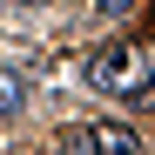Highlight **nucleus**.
I'll list each match as a JSON object with an SVG mask.
<instances>
[{"mask_svg": "<svg viewBox=\"0 0 155 155\" xmlns=\"http://www.w3.org/2000/svg\"><path fill=\"white\" fill-rule=\"evenodd\" d=\"M94 88L115 94V101H148V94H155V47L135 41V47L94 54Z\"/></svg>", "mask_w": 155, "mask_h": 155, "instance_id": "1", "label": "nucleus"}, {"mask_svg": "<svg viewBox=\"0 0 155 155\" xmlns=\"http://www.w3.org/2000/svg\"><path fill=\"white\" fill-rule=\"evenodd\" d=\"M81 142H88V155H148L142 135H135V128H121V121H94V128H81Z\"/></svg>", "mask_w": 155, "mask_h": 155, "instance_id": "2", "label": "nucleus"}, {"mask_svg": "<svg viewBox=\"0 0 155 155\" xmlns=\"http://www.w3.org/2000/svg\"><path fill=\"white\" fill-rule=\"evenodd\" d=\"M14 108H27V74H20V68H0V121H7Z\"/></svg>", "mask_w": 155, "mask_h": 155, "instance_id": "3", "label": "nucleus"}, {"mask_svg": "<svg viewBox=\"0 0 155 155\" xmlns=\"http://www.w3.org/2000/svg\"><path fill=\"white\" fill-rule=\"evenodd\" d=\"M135 7H142V0H101V14H108V20H128Z\"/></svg>", "mask_w": 155, "mask_h": 155, "instance_id": "4", "label": "nucleus"}, {"mask_svg": "<svg viewBox=\"0 0 155 155\" xmlns=\"http://www.w3.org/2000/svg\"><path fill=\"white\" fill-rule=\"evenodd\" d=\"M54 155H88V142H81V135H68V142H61Z\"/></svg>", "mask_w": 155, "mask_h": 155, "instance_id": "5", "label": "nucleus"}, {"mask_svg": "<svg viewBox=\"0 0 155 155\" xmlns=\"http://www.w3.org/2000/svg\"><path fill=\"white\" fill-rule=\"evenodd\" d=\"M27 7H34V0H27Z\"/></svg>", "mask_w": 155, "mask_h": 155, "instance_id": "6", "label": "nucleus"}]
</instances>
